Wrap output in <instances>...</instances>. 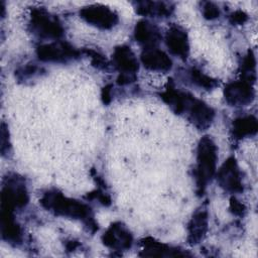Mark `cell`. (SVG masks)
I'll return each instance as SVG.
<instances>
[{"label":"cell","instance_id":"obj_23","mask_svg":"<svg viewBox=\"0 0 258 258\" xmlns=\"http://www.w3.org/2000/svg\"><path fill=\"white\" fill-rule=\"evenodd\" d=\"M202 13L206 19L215 20L220 17L221 10L216 3L207 1L202 3Z\"/></svg>","mask_w":258,"mask_h":258},{"label":"cell","instance_id":"obj_4","mask_svg":"<svg viewBox=\"0 0 258 258\" xmlns=\"http://www.w3.org/2000/svg\"><path fill=\"white\" fill-rule=\"evenodd\" d=\"M29 201L25 181L17 174L8 175L2 185L1 210L13 213L16 209L24 208Z\"/></svg>","mask_w":258,"mask_h":258},{"label":"cell","instance_id":"obj_15","mask_svg":"<svg viewBox=\"0 0 258 258\" xmlns=\"http://www.w3.org/2000/svg\"><path fill=\"white\" fill-rule=\"evenodd\" d=\"M209 215L206 209H200L195 212L187 224V243L190 245L199 244L208 232Z\"/></svg>","mask_w":258,"mask_h":258},{"label":"cell","instance_id":"obj_9","mask_svg":"<svg viewBox=\"0 0 258 258\" xmlns=\"http://www.w3.org/2000/svg\"><path fill=\"white\" fill-rule=\"evenodd\" d=\"M103 244L115 251H125L132 247L133 236L121 222H115L102 235Z\"/></svg>","mask_w":258,"mask_h":258},{"label":"cell","instance_id":"obj_24","mask_svg":"<svg viewBox=\"0 0 258 258\" xmlns=\"http://www.w3.org/2000/svg\"><path fill=\"white\" fill-rule=\"evenodd\" d=\"M39 71V68L36 67L35 64H28L26 67H24L23 69L17 71L16 76L19 80H26L29 79L31 77H33L34 75H36V73Z\"/></svg>","mask_w":258,"mask_h":258},{"label":"cell","instance_id":"obj_17","mask_svg":"<svg viewBox=\"0 0 258 258\" xmlns=\"http://www.w3.org/2000/svg\"><path fill=\"white\" fill-rule=\"evenodd\" d=\"M215 118V111L204 101L198 99L195 103L192 110H190L189 115L186 119L199 130L208 129L213 123Z\"/></svg>","mask_w":258,"mask_h":258},{"label":"cell","instance_id":"obj_7","mask_svg":"<svg viewBox=\"0 0 258 258\" xmlns=\"http://www.w3.org/2000/svg\"><path fill=\"white\" fill-rule=\"evenodd\" d=\"M219 185L230 194H239L244 190L242 174L235 157L231 156L222 164L217 172Z\"/></svg>","mask_w":258,"mask_h":258},{"label":"cell","instance_id":"obj_27","mask_svg":"<svg viewBox=\"0 0 258 258\" xmlns=\"http://www.w3.org/2000/svg\"><path fill=\"white\" fill-rule=\"evenodd\" d=\"M87 198H88V199H97V200H98L102 205H104V206H109V205L111 204V199H110V197H109L107 194H105V192H103V191H101V190L92 191V192L88 194Z\"/></svg>","mask_w":258,"mask_h":258},{"label":"cell","instance_id":"obj_11","mask_svg":"<svg viewBox=\"0 0 258 258\" xmlns=\"http://www.w3.org/2000/svg\"><path fill=\"white\" fill-rule=\"evenodd\" d=\"M112 64L119 75L136 76L139 70V61L130 46L127 45L115 47L112 53Z\"/></svg>","mask_w":258,"mask_h":258},{"label":"cell","instance_id":"obj_10","mask_svg":"<svg viewBox=\"0 0 258 258\" xmlns=\"http://www.w3.org/2000/svg\"><path fill=\"white\" fill-rule=\"evenodd\" d=\"M164 41L169 52L180 58L186 59L189 53L188 37L184 29L177 25H171L164 36Z\"/></svg>","mask_w":258,"mask_h":258},{"label":"cell","instance_id":"obj_2","mask_svg":"<svg viewBox=\"0 0 258 258\" xmlns=\"http://www.w3.org/2000/svg\"><path fill=\"white\" fill-rule=\"evenodd\" d=\"M217 162V145L210 136L202 137L197 148V165L194 172L198 195H203L207 185L215 176Z\"/></svg>","mask_w":258,"mask_h":258},{"label":"cell","instance_id":"obj_6","mask_svg":"<svg viewBox=\"0 0 258 258\" xmlns=\"http://www.w3.org/2000/svg\"><path fill=\"white\" fill-rule=\"evenodd\" d=\"M80 17L88 24L99 29H111L119 22L118 14L110 7L102 4L84 6L79 11Z\"/></svg>","mask_w":258,"mask_h":258},{"label":"cell","instance_id":"obj_22","mask_svg":"<svg viewBox=\"0 0 258 258\" xmlns=\"http://www.w3.org/2000/svg\"><path fill=\"white\" fill-rule=\"evenodd\" d=\"M84 52L91 58V62L95 68H97L99 70H108L109 69V66H110L109 61L99 51H96L94 49H85Z\"/></svg>","mask_w":258,"mask_h":258},{"label":"cell","instance_id":"obj_20","mask_svg":"<svg viewBox=\"0 0 258 258\" xmlns=\"http://www.w3.org/2000/svg\"><path fill=\"white\" fill-rule=\"evenodd\" d=\"M185 76L191 85L204 90H213L219 85V82L216 79L204 74L202 71L196 68H190L186 70Z\"/></svg>","mask_w":258,"mask_h":258},{"label":"cell","instance_id":"obj_26","mask_svg":"<svg viewBox=\"0 0 258 258\" xmlns=\"http://www.w3.org/2000/svg\"><path fill=\"white\" fill-rule=\"evenodd\" d=\"M230 211L232 214L236 215V216H243L244 213L246 212V207L243 203H241L239 200H237L236 198H231L230 200V207H229Z\"/></svg>","mask_w":258,"mask_h":258},{"label":"cell","instance_id":"obj_18","mask_svg":"<svg viewBox=\"0 0 258 258\" xmlns=\"http://www.w3.org/2000/svg\"><path fill=\"white\" fill-rule=\"evenodd\" d=\"M1 235L2 238L12 245H19L23 235L20 225L16 222L13 213L1 212Z\"/></svg>","mask_w":258,"mask_h":258},{"label":"cell","instance_id":"obj_1","mask_svg":"<svg viewBox=\"0 0 258 258\" xmlns=\"http://www.w3.org/2000/svg\"><path fill=\"white\" fill-rule=\"evenodd\" d=\"M40 204L55 216L82 221L91 232L98 230V225L94 220L93 212L89 205L68 198L56 189L45 191L40 199Z\"/></svg>","mask_w":258,"mask_h":258},{"label":"cell","instance_id":"obj_3","mask_svg":"<svg viewBox=\"0 0 258 258\" xmlns=\"http://www.w3.org/2000/svg\"><path fill=\"white\" fill-rule=\"evenodd\" d=\"M29 28L34 35L43 39L56 40L63 35V27L59 19L41 7L31 9Z\"/></svg>","mask_w":258,"mask_h":258},{"label":"cell","instance_id":"obj_8","mask_svg":"<svg viewBox=\"0 0 258 258\" xmlns=\"http://www.w3.org/2000/svg\"><path fill=\"white\" fill-rule=\"evenodd\" d=\"M224 98L233 107L249 105L255 98L253 83L244 79L230 82L224 89Z\"/></svg>","mask_w":258,"mask_h":258},{"label":"cell","instance_id":"obj_12","mask_svg":"<svg viewBox=\"0 0 258 258\" xmlns=\"http://www.w3.org/2000/svg\"><path fill=\"white\" fill-rule=\"evenodd\" d=\"M140 59L144 68L152 72L167 73L172 69L171 58L157 46L143 48Z\"/></svg>","mask_w":258,"mask_h":258},{"label":"cell","instance_id":"obj_21","mask_svg":"<svg viewBox=\"0 0 258 258\" xmlns=\"http://www.w3.org/2000/svg\"><path fill=\"white\" fill-rule=\"evenodd\" d=\"M255 66H256L255 55L251 50H249L242 60V64H241L242 79L247 80L254 84V82H255Z\"/></svg>","mask_w":258,"mask_h":258},{"label":"cell","instance_id":"obj_25","mask_svg":"<svg viewBox=\"0 0 258 258\" xmlns=\"http://www.w3.org/2000/svg\"><path fill=\"white\" fill-rule=\"evenodd\" d=\"M248 20V15L242 10H236L229 15V22L233 25H242Z\"/></svg>","mask_w":258,"mask_h":258},{"label":"cell","instance_id":"obj_5","mask_svg":"<svg viewBox=\"0 0 258 258\" xmlns=\"http://www.w3.org/2000/svg\"><path fill=\"white\" fill-rule=\"evenodd\" d=\"M36 55L39 60L44 62L64 63L79 58L81 51L67 41L55 40L38 45Z\"/></svg>","mask_w":258,"mask_h":258},{"label":"cell","instance_id":"obj_13","mask_svg":"<svg viewBox=\"0 0 258 258\" xmlns=\"http://www.w3.org/2000/svg\"><path fill=\"white\" fill-rule=\"evenodd\" d=\"M141 253L143 257H183L188 254L178 248L171 247L162 242L156 241L151 237L141 240Z\"/></svg>","mask_w":258,"mask_h":258},{"label":"cell","instance_id":"obj_19","mask_svg":"<svg viewBox=\"0 0 258 258\" xmlns=\"http://www.w3.org/2000/svg\"><path fill=\"white\" fill-rule=\"evenodd\" d=\"M258 130L257 119L253 115L241 116L232 122V135L235 139L254 136Z\"/></svg>","mask_w":258,"mask_h":258},{"label":"cell","instance_id":"obj_16","mask_svg":"<svg viewBox=\"0 0 258 258\" xmlns=\"http://www.w3.org/2000/svg\"><path fill=\"white\" fill-rule=\"evenodd\" d=\"M134 7L139 15L157 18H167L174 10L172 3L164 1H137Z\"/></svg>","mask_w":258,"mask_h":258},{"label":"cell","instance_id":"obj_14","mask_svg":"<svg viewBox=\"0 0 258 258\" xmlns=\"http://www.w3.org/2000/svg\"><path fill=\"white\" fill-rule=\"evenodd\" d=\"M162 38L159 28L152 22L142 19L139 20L134 27V39L141 45L146 47H154Z\"/></svg>","mask_w":258,"mask_h":258},{"label":"cell","instance_id":"obj_28","mask_svg":"<svg viewBox=\"0 0 258 258\" xmlns=\"http://www.w3.org/2000/svg\"><path fill=\"white\" fill-rule=\"evenodd\" d=\"M111 89H112V86L111 85H107L103 88V91H102V99H103V102L105 104H108L110 103L111 101Z\"/></svg>","mask_w":258,"mask_h":258}]
</instances>
